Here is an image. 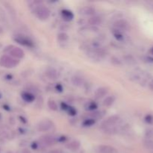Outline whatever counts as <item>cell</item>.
Listing matches in <instances>:
<instances>
[{"instance_id":"1","label":"cell","mask_w":153,"mask_h":153,"mask_svg":"<svg viewBox=\"0 0 153 153\" xmlns=\"http://www.w3.org/2000/svg\"><path fill=\"white\" fill-rule=\"evenodd\" d=\"M19 64V60L15 59L10 55H4L0 58V66L4 68H13Z\"/></svg>"},{"instance_id":"2","label":"cell","mask_w":153,"mask_h":153,"mask_svg":"<svg viewBox=\"0 0 153 153\" xmlns=\"http://www.w3.org/2000/svg\"><path fill=\"white\" fill-rule=\"evenodd\" d=\"M4 52H7L11 56L12 58H15V59H22L25 56V53L22 51V49H19V48L16 47L14 46H8L4 49Z\"/></svg>"},{"instance_id":"3","label":"cell","mask_w":153,"mask_h":153,"mask_svg":"<svg viewBox=\"0 0 153 153\" xmlns=\"http://www.w3.org/2000/svg\"><path fill=\"white\" fill-rule=\"evenodd\" d=\"M34 13L36 16L40 19V20H46L50 16V10L46 7L43 5H38L34 9Z\"/></svg>"},{"instance_id":"4","label":"cell","mask_w":153,"mask_h":153,"mask_svg":"<svg viewBox=\"0 0 153 153\" xmlns=\"http://www.w3.org/2000/svg\"><path fill=\"white\" fill-rule=\"evenodd\" d=\"M14 40L22 46H27V47H32L34 46L32 40L28 38V37L22 34H16L14 36Z\"/></svg>"},{"instance_id":"5","label":"cell","mask_w":153,"mask_h":153,"mask_svg":"<svg viewBox=\"0 0 153 153\" xmlns=\"http://www.w3.org/2000/svg\"><path fill=\"white\" fill-rule=\"evenodd\" d=\"M120 121V117L118 115H113V116H111L109 117L108 118H107V119L102 123V127L103 129H104V128H108V127L114 126L117 125Z\"/></svg>"},{"instance_id":"6","label":"cell","mask_w":153,"mask_h":153,"mask_svg":"<svg viewBox=\"0 0 153 153\" xmlns=\"http://www.w3.org/2000/svg\"><path fill=\"white\" fill-rule=\"evenodd\" d=\"M52 122L49 120H44L40 121L37 125V129L40 131H48L52 128Z\"/></svg>"},{"instance_id":"7","label":"cell","mask_w":153,"mask_h":153,"mask_svg":"<svg viewBox=\"0 0 153 153\" xmlns=\"http://www.w3.org/2000/svg\"><path fill=\"white\" fill-rule=\"evenodd\" d=\"M114 25L116 28V29L121 31H124V30H127L128 28V23L125 19H119V20L116 21Z\"/></svg>"},{"instance_id":"8","label":"cell","mask_w":153,"mask_h":153,"mask_svg":"<svg viewBox=\"0 0 153 153\" xmlns=\"http://www.w3.org/2000/svg\"><path fill=\"white\" fill-rule=\"evenodd\" d=\"M98 150L100 153H117V150L114 147L108 145H100Z\"/></svg>"},{"instance_id":"9","label":"cell","mask_w":153,"mask_h":153,"mask_svg":"<svg viewBox=\"0 0 153 153\" xmlns=\"http://www.w3.org/2000/svg\"><path fill=\"white\" fill-rule=\"evenodd\" d=\"M40 139H41L43 143L48 145V146H52V145L55 144L56 143V139L53 136L49 135V134H46V135L42 136Z\"/></svg>"},{"instance_id":"10","label":"cell","mask_w":153,"mask_h":153,"mask_svg":"<svg viewBox=\"0 0 153 153\" xmlns=\"http://www.w3.org/2000/svg\"><path fill=\"white\" fill-rule=\"evenodd\" d=\"M108 93V88H104V87H102V88H99L95 92V97L98 99H101L102 97H104L105 96H106V94Z\"/></svg>"},{"instance_id":"11","label":"cell","mask_w":153,"mask_h":153,"mask_svg":"<svg viewBox=\"0 0 153 153\" xmlns=\"http://www.w3.org/2000/svg\"><path fill=\"white\" fill-rule=\"evenodd\" d=\"M46 76H47L48 79H56L58 77V73L57 70L54 68H48L46 70Z\"/></svg>"},{"instance_id":"12","label":"cell","mask_w":153,"mask_h":153,"mask_svg":"<svg viewBox=\"0 0 153 153\" xmlns=\"http://www.w3.org/2000/svg\"><path fill=\"white\" fill-rule=\"evenodd\" d=\"M61 16L66 21H71L74 18V14L73 13V12L70 10H67V9L61 11Z\"/></svg>"},{"instance_id":"13","label":"cell","mask_w":153,"mask_h":153,"mask_svg":"<svg viewBox=\"0 0 153 153\" xmlns=\"http://www.w3.org/2000/svg\"><path fill=\"white\" fill-rule=\"evenodd\" d=\"M96 13L95 8L93 7H85L81 10V13L85 16H94Z\"/></svg>"},{"instance_id":"14","label":"cell","mask_w":153,"mask_h":153,"mask_svg":"<svg viewBox=\"0 0 153 153\" xmlns=\"http://www.w3.org/2000/svg\"><path fill=\"white\" fill-rule=\"evenodd\" d=\"M88 23L93 26H96V25H100L102 22V19L98 16H92L90 17L88 20Z\"/></svg>"},{"instance_id":"15","label":"cell","mask_w":153,"mask_h":153,"mask_svg":"<svg viewBox=\"0 0 153 153\" xmlns=\"http://www.w3.org/2000/svg\"><path fill=\"white\" fill-rule=\"evenodd\" d=\"M22 98L27 102H32L35 100V97L34 94L30 92H24L22 94Z\"/></svg>"},{"instance_id":"16","label":"cell","mask_w":153,"mask_h":153,"mask_svg":"<svg viewBox=\"0 0 153 153\" xmlns=\"http://www.w3.org/2000/svg\"><path fill=\"white\" fill-rule=\"evenodd\" d=\"M67 147L69 149H70V150H78V149H79V147H80V142L77 140H73V141L70 142V143L67 145Z\"/></svg>"},{"instance_id":"17","label":"cell","mask_w":153,"mask_h":153,"mask_svg":"<svg viewBox=\"0 0 153 153\" xmlns=\"http://www.w3.org/2000/svg\"><path fill=\"white\" fill-rule=\"evenodd\" d=\"M72 83L75 86H82L84 84V80L82 77H79V76H73L72 78Z\"/></svg>"},{"instance_id":"18","label":"cell","mask_w":153,"mask_h":153,"mask_svg":"<svg viewBox=\"0 0 153 153\" xmlns=\"http://www.w3.org/2000/svg\"><path fill=\"white\" fill-rule=\"evenodd\" d=\"M114 101L115 98L114 97H112V96H111V97H107L105 99L104 101H103V105H104V106H105V107H111V106L114 104Z\"/></svg>"},{"instance_id":"19","label":"cell","mask_w":153,"mask_h":153,"mask_svg":"<svg viewBox=\"0 0 153 153\" xmlns=\"http://www.w3.org/2000/svg\"><path fill=\"white\" fill-rule=\"evenodd\" d=\"M143 146H145L147 150L149 151L150 153H153V140H146L143 141Z\"/></svg>"},{"instance_id":"20","label":"cell","mask_w":153,"mask_h":153,"mask_svg":"<svg viewBox=\"0 0 153 153\" xmlns=\"http://www.w3.org/2000/svg\"><path fill=\"white\" fill-rule=\"evenodd\" d=\"M113 34L115 38H116L117 40L121 41V40H123L124 39V36L121 31H119V30L117 29H114L113 31Z\"/></svg>"},{"instance_id":"21","label":"cell","mask_w":153,"mask_h":153,"mask_svg":"<svg viewBox=\"0 0 153 153\" xmlns=\"http://www.w3.org/2000/svg\"><path fill=\"white\" fill-rule=\"evenodd\" d=\"M48 106H49V108L52 111L58 110V105H57V103L52 100H49V101H48Z\"/></svg>"},{"instance_id":"22","label":"cell","mask_w":153,"mask_h":153,"mask_svg":"<svg viewBox=\"0 0 153 153\" xmlns=\"http://www.w3.org/2000/svg\"><path fill=\"white\" fill-rule=\"evenodd\" d=\"M69 37H68V34H66L64 32H61L58 34V40L59 41L61 42H64V41H67L68 40Z\"/></svg>"},{"instance_id":"23","label":"cell","mask_w":153,"mask_h":153,"mask_svg":"<svg viewBox=\"0 0 153 153\" xmlns=\"http://www.w3.org/2000/svg\"><path fill=\"white\" fill-rule=\"evenodd\" d=\"M125 61L128 64H130V65H134V64H136V61L134 58H133L131 55H126L125 56Z\"/></svg>"},{"instance_id":"24","label":"cell","mask_w":153,"mask_h":153,"mask_svg":"<svg viewBox=\"0 0 153 153\" xmlns=\"http://www.w3.org/2000/svg\"><path fill=\"white\" fill-rule=\"evenodd\" d=\"M85 107H86L87 110L94 111L95 109H97V105L95 102H89L87 103V105Z\"/></svg>"},{"instance_id":"25","label":"cell","mask_w":153,"mask_h":153,"mask_svg":"<svg viewBox=\"0 0 153 153\" xmlns=\"http://www.w3.org/2000/svg\"><path fill=\"white\" fill-rule=\"evenodd\" d=\"M145 122L149 125H153V115L152 114H147L144 118Z\"/></svg>"},{"instance_id":"26","label":"cell","mask_w":153,"mask_h":153,"mask_svg":"<svg viewBox=\"0 0 153 153\" xmlns=\"http://www.w3.org/2000/svg\"><path fill=\"white\" fill-rule=\"evenodd\" d=\"M95 123H96L95 120L91 118V119L86 120L83 123V125L85 126H93L94 124H95Z\"/></svg>"},{"instance_id":"27","label":"cell","mask_w":153,"mask_h":153,"mask_svg":"<svg viewBox=\"0 0 153 153\" xmlns=\"http://www.w3.org/2000/svg\"><path fill=\"white\" fill-rule=\"evenodd\" d=\"M100 115H101V112L100 111H94V112H92V113H91L90 116L92 117V119L95 120L100 117Z\"/></svg>"},{"instance_id":"28","label":"cell","mask_w":153,"mask_h":153,"mask_svg":"<svg viewBox=\"0 0 153 153\" xmlns=\"http://www.w3.org/2000/svg\"><path fill=\"white\" fill-rule=\"evenodd\" d=\"M111 63H113L114 65H117V66L121 65V64H122V62H121L118 58H115V57H113V58H111Z\"/></svg>"},{"instance_id":"29","label":"cell","mask_w":153,"mask_h":153,"mask_svg":"<svg viewBox=\"0 0 153 153\" xmlns=\"http://www.w3.org/2000/svg\"><path fill=\"white\" fill-rule=\"evenodd\" d=\"M146 137L147 138H152L153 137V128L149 129L146 132Z\"/></svg>"},{"instance_id":"30","label":"cell","mask_w":153,"mask_h":153,"mask_svg":"<svg viewBox=\"0 0 153 153\" xmlns=\"http://www.w3.org/2000/svg\"><path fill=\"white\" fill-rule=\"evenodd\" d=\"M143 61H145V62L146 63H149V64H152L153 63V58L152 57H150V56H146L144 57V58H143Z\"/></svg>"},{"instance_id":"31","label":"cell","mask_w":153,"mask_h":153,"mask_svg":"<svg viewBox=\"0 0 153 153\" xmlns=\"http://www.w3.org/2000/svg\"><path fill=\"white\" fill-rule=\"evenodd\" d=\"M68 110H69V113H70V114L73 115V116L76 115V109L73 108H68Z\"/></svg>"},{"instance_id":"32","label":"cell","mask_w":153,"mask_h":153,"mask_svg":"<svg viewBox=\"0 0 153 153\" xmlns=\"http://www.w3.org/2000/svg\"><path fill=\"white\" fill-rule=\"evenodd\" d=\"M149 88L151 90V91H153V79L149 82Z\"/></svg>"},{"instance_id":"33","label":"cell","mask_w":153,"mask_h":153,"mask_svg":"<svg viewBox=\"0 0 153 153\" xmlns=\"http://www.w3.org/2000/svg\"><path fill=\"white\" fill-rule=\"evenodd\" d=\"M22 153H31V152H30V151H28V149H23Z\"/></svg>"},{"instance_id":"34","label":"cell","mask_w":153,"mask_h":153,"mask_svg":"<svg viewBox=\"0 0 153 153\" xmlns=\"http://www.w3.org/2000/svg\"><path fill=\"white\" fill-rule=\"evenodd\" d=\"M52 153H61V152L58 150H54V151H52Z\"/></svg>"},{"instance_id":"35","label":"cell","mask_w":153,"mask_h":153,"mask_svg":"<svg viewBox=\"0 0 153 153\" xmlns=\"http://www.w3.org/2000/svg\"><path fill=\"white\" fill-rule=\"evenodd\" d=\"M2 31H3L2 28H1V27L0 26V34H1V33H2Z\"/></svg>"},{"instance_id":"36","label":"cell","mask_w":153,"mask_h":153,"mask_svg":"<svg viewBox=\"0 0 153 153\" xmlns=\"http://www.w3.org/2000/svg\"><path fill=\"white\" fill-rule=\"evenodd\" d=\"M151 52H152V53L153 54V47L152 48V49H151Z\"/></svg>"},{"instance_id":"37","label":"cell","mask_w":153,"mask_h":153,"mask_svg":"<svg viewBox=\"0 0 153 153\" xmlns=\"http://www.w3.org/2000/svg\"><path fill=\"white\" fill-rule=\"evenodd\" d=\"M1 43H0V48H1Z\"/></svg>"},{"instance_id":"38","label":"cell","mask_w":153,"mask_h":153,"mask_svg":"<svg viewBox=\"0 0 153 153\" xmlns=\"http://www.w3.org/2000/svg\"><path fill=\"white\" fill-rule=\"evenodd\" d=\"M7 153H12V152H7Z\"/></svg>"},{"instance_id":"39","label":"cell","mask_w":153,"mask_h":153,"mask_svg":"<svg viewBox=\"0 0 153 153\" xmlns=\"http://www.w3.org/2000/svg\"><path fill=\"white\" fill-rule=\"evenodd\" d=\"M0 152H1V148H0Z\"/></svg>"}]
</instances>
